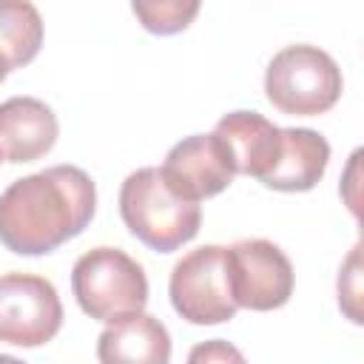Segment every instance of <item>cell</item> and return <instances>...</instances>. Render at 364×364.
I'll list each match as a JSON object with an SVG mask.
<instances>
[{
    "label": "cell",
    "instance_id": "obj_3",
    "mask_svg": "<svg viewBox=\"0 0 364 364\" xmlns=\"http://www.w3.org/2000/svg\"><path fill=\"white\" fill-rule=\"evenodd\" d=\"M338 63L318 46H287L267 63L264 94L273 108L290 117H318L341 97Z\"/></svg>",
    "mask_w": 364,
    "mask_h": 364
},
{
    "label": "cell",
    "instance_id": "obj_8",
    "mask_svg": "<svg viewBox=\"0 0 364 364\" xmlns=\"http://www.w3.org/2000/svg\"><path fill=\"white\" fill-rule=\"evenodd\" d=\"M159 171L168 188L176 196L191 199V202H202V199L222 193L236 176L233 154L216 131L193 134L176 142L168 151Z\"/></svg>",
    "mask_w": 364,
    "mask_h": 364
},
{
    "label": "cell",
    "instance_id": "obj_12",
    "mask_svg": "<svg viewBox=\"0 0 364 364\" xmlns=\"http://www.w3.org/2000/svg\"><path fill=\"white\" fill-rule=\"evenodd\" d=\"M330 162V142L313 128H282V148L262 185L284 193L318 185Z\"/></svg>",
    "mask_w": 364,
    "mask_h": 364
},
{
    "label": "cell",
    "instance_id": "obj_2",
    "mask_svg": "<svg viewBox=\"0 0 364 364\" xmlns=\"http://www.w3.org/2000/svg\"><path fill=\"white\" fill-rule=\"evenodd\" d=\"M119 216L125 228L156 253L188 245L202 225L199 202L176 196L159 168H139L125 176L119 188Z\"/></svg>",
    "mask_w": 364,
    "mask_h": 364
},
{
    "label": "cell",
    "instance_id": "obj_15",
    "mask_svg": "<svg viewBox=\"0 0 364 364\" xmlns=\"http://www.w3.org/2000/svg\"><path fill=\"white\" fill-rule=\"evenodd\" d=\"M353 301H358V247H353V253H350V259L338 276V304H344L347 316L355 324H361V316H358Z\"/></svg>",
    "mask_w": 364,
    "mask_h": 364
},
{
    "label": "cell",
    "instance_id": "obj_5",
    "mask_svg": "<svg viewBox=\"0 0 364 364\" xmlns=\"http://www.w3.org/2000/svg\"><path fill=\"white\" fill-rule=\"evenodd\" d=\"M168 296L173 310L191 324H222L239 310L222 245H205L182 256L168 282Z\"/></svg>",
    "mask_w": 364,
    "mask_h": 364
},
{
    "label": "cell",
    "instance_id": "obj_10",
    "mask_svg": "<svg viewBox=\"0 0 364 364\" xmlns=\"http://www.w3.org/2000/svg\"><path fill=\"white\" fill-rule=\"evenodd\" d=\"M97 358L102 364H168L171 361V336L165 324L142 310L128 313L100 333Z\"/></svg>",
    "mask_w": 364,
    "mask_h": 364
},
{
    "label": "cell",
    "instance_id": "obj_16",
    "mask_svg": "<svg viewBox=\"0 0 364 364\" xmlns=\"http://www.w3.org/2000/svg\"><path fill=\"white\" fill-rule=\"evenodd\" d=\"M213 358H222V361H228V358L242 361V353L233 350V347H228L225 341H210V344H202V347H196V350L191 353V361H213Z\"/></svg>",
    "mask_w": 364,
    "mask_h": 364
},
{
    "label": "cell",
    "instance_id": "obj_7",
    "mask_svg": "<svg viewBox=\"0 0 364 364\" xmlns=\"http://www.w3.org/2000/svg\"><path fill=\"white\" fill-rule=\"evenodd\" d=\"M230 293L239 307L267 313L293 296V264L287 253L267 239H242L225 247Z\"/></svg>",
    "mask_w": 364,
    "mask_h": 364
},
{
    "label": "cell",
    "instance_id": "obj_11",
    "mask_svg": "<svg viewBox=\"0 0 364 364\" xmlns=\"http://www.w3.org/2000/svg\"><path fill=\"white\" fill-rule=\"evenodd\" d=\"M233 154L236 173L264 179L282 148V128L256 111H230L213 128Z\"/></svg>",
    "mask_w": 364,
    "mask_h": 364
},
{
    "label": "cell",
    "instance_id": "obj_13",
    "mask_svg": "<svg viewBox=\"0 0 364 364\" xmlns=\"http://www.w3.org/2000/svg\"><path fill=\"white\" fill-rule=\"evenodd\" d=\"M43 46V17L31 0H0V54L9 68L28 65Z\"/></svg>",
    "mask_w": 364,
    "mask_h": 364
},
{
    "label": "cell",
    "instance_id": "obj_14",
    "mask_svg": "<svg viewBox=\"0 0 364 364\" xmlns=\"http://www.w3.org/2000/svg\"><path fill=\"white\" fill-rule=\"evenodd\" d=\"M199 6L202 0H131L139 26L159 37L185 31L196 20Z\"/></svg>",
    "mask_w": 364,
    "mask_h": 364
},
{
    "label": "cell",
    "instance_id": "obj_9",
    "mask_svg": "<svg viewBox=\"0 0 364 364\" xmlns=\"http://www.w3.org/2000/svg\"><path fill=\"white\" fill-rule=\"evenodd\" d=\"M57 134V117L43 100L11 97L0 102V159L34 162L54 148Z\"/></svg>",
    "mask_w": 364,
    "mask_h": 364
},
{
    "label": "cell",
    "instance_id": "obj_17",
    "mask_svg": "<svg viewBox=\"0 0 364 364\" xmlns=\"http://www.w3.org/2000/svg\"><path fill=\"white\" fill-rule=\"evenodd\" d=\"M9 71H11V68H9V63H6V57L0 54V82H3L6 77H9Z\"/></svg>",
    "mask_w": 364,
    "mask_h": 364
},
{
    "label": "cell",
    "instance_id": "obj_4",
    "mask_svg": "<svg viewBox=\"0 0 364 364\" xmlns=\"http://www.w3.org/2000/svg\"><path fill=\"white\" fill-rule=\"evenodd\" d=\"M71 290L82 313L105 324L148 304V276L142 264L119 247L82 253L71 270Z\"/></svg>",
    "mask_w": 364,
    "mask_h": 364
},
{
    "label": "cell",
    "instance_id": "obj_1",
    "mask_svg": "<svg viewBox=\"0 0 364 364\" xmlns=\"http://www.w3.org/2000/svg\"><path fill=\"white\" fill-rule=\"evenodd\" d=\"M97 210V188L77 165H51L0 193V242L17 256H46L80 236Z\"/></svg>",
    "mask_w": 364,
    "mask_h": 364
},
{
    "label": "cell",
    "instance_id": "obj_6",
    "mask_svg": "<svg viewBox=\"0 0 364 364\" xmlns=\"http://www.w3.org/2000/svg\"><path fill=\"white\" fill-rule=\"evenodd\" d=\"M63 327L57 287L34 273L0 276V341L11 347H43Z\"/></svg>",
    "mask_w": 364,
    "mask_h": 364
}]
</instances>
